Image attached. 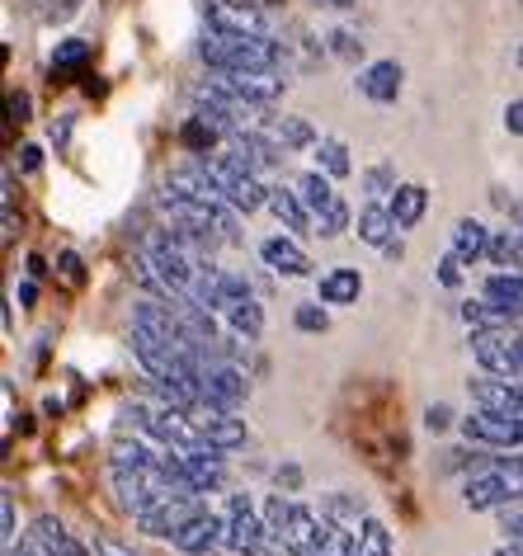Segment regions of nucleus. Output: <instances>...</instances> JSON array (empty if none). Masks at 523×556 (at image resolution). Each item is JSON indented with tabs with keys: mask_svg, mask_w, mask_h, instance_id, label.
<instances>
[{
	"mask_svg": "<svg viewBox=\"0 0 523 556\" xmlns=\"http://www.w3.org/2000/svg\"><path fill=\"white\" fill-rule=\"evenodd\" d=\"M424 203H430V193H424V185H401L392 193V213H396V227H416V222L424 217Z\"/></svg>",
	"mask_w": 523,
	"mask_h": 556,
	"instance_id": "nucleus-28",
	"label": "nucleus"
},
{
	"mask_svg": "<svg viewBox=\"0 0 523 556\" xmlns=\"http://www.w3.org/2000/svg\"><path fill=\"white\" fill-rule=\"evenodd\" d=\"M424 425H430L434 434H438V429H448V425H452V410L444 406V401H438V406H430V410H424Z\"/></svg>",
	"mask_w": 523,
	"mask_h": 556,
	"instance_id": "nucleus-41",
	"label": "nucleus"
},
{
	"mask_svg": "<svg viewBox=\"0 0 523 556\" xmlns=\"http://www.w3.org/2000/svg\"><path fill=\"white\" fill-rule=\"evenodd\" d=\"M222 533H227V523L217 519V514H213L208 505H203V509L194 514V519L175 528V538H170V542H175L180 552H189V556H203V552H213L217 542H222Z\"/></svg>",
	"mask_w": 523,
	"mask_h": 556,
	"instance_id": "nucleus-16",
	"label": "nucleus"
},
{
	"mask_svg": "<svg viewBox=\"0 0 523 556\" xmlns=\"http://www.w3.org/2000/svg\"><path fill=\"white\" fill-rule=\"evenodd\" d=\"M505 128L509 132H523V100H514V104L505 109Z\"/></svg>",
	"mask_w": 523,
	"mask_h": 556,
	"instance_id": "nucleus-46",
	"label": "nucleus"
},
{
	"mask_svg": "<svg viewBox=\"0 0 523 556\" xmlns=\"http://www.w3.org/2000/svg\"><path fill=\"white\" fill-rule=\"evenodd\" d=\"M180 477L189 491L203 495V491H222L227 471H222V457L217 453H180Z\"/></svg>",
	"mask_w": 523,
	"mask_h": 556,
	"instance_id": "nucleus-19",
	"label": "nucleus"
},
{
	"mask_svg": "<svg viewBox=\"0 0 523 556\" xmlns=\"http://www.w3.org/2000/svg\"><path fill=\"white\" fill-rule=\"evenodd\" d=\"M269 213L283 222L288 231H316V222H311V213H307V203L297 199V189H283V185H269Z\"/></svg>",
	"mask_w": 523,
	"mask_h": 556,
	"instance_id": "nucleus-21",
	"label": "nucleus"
},
{
	"mask_svg": "<svg viewBox=\"0 0 523 556\" xmlns=\"http://www.w3.org/2000/svg\"><path fill=\"white\" fill-rule=\"evenodd\" d=\"M199 509H203L199 495H161L151 509L137 514V528H142V533H151V538H175V528L189 523Z\"/></svg>",
	"mask_w": 523,
	"mask_h": 556,
	"instance_id": "nucleus-14",
	"label": "nucleus"
},
{
	"mask_svg": "<svg viewBox=\"0 0 523 556\" xmlns=\"http://www.w3.org/2000/svg\"><path fill=\"white\" fill-rule=\"evenodd\" d=\"M316 170H326L330 179H344L354 170V161H349V147L335 142V137H326V142H316Z\"/></svg>",
	"mask_w": 523,
	"mask_h": 556,
	"instance_id": "nucleus-29",
	"label": "nucleus"
},
{
	"mask_svg": "<svg viewBox=\"0 0 523 556\" xmlns=\"http://www.w3.org/2000/svg\"><path fill=\"white\" fill-rule=\"evenodd\" d=\"M486 260L500 264V269H523V231H500V236H490Z\"/></svg>",
	"mask_w": 523,
	"mask_h": 556,
	"instance_id": "nucleus-30",
	"label": "nucleus"
},
{
	"mask_svg": "<svg viewBox=\"0 0 523 556\" xmlns=\"http://www.w3.org/2000/svg\"><path fill=\"white\" fill-rule=\"evenodd\" d=\"M467 392H472V401L481 410H500V415H523V382L514 378H472L467 382Z\"/></svg>",
	"mask_w": 523,
	"mask_h": 556,
	"instance_id": "nucleus-15",
	"label": "nucleus"
},
{
	"mask_svg": "<svg viewBox=\"0 0 523 556\" xmlns=\"http://www.w3.org/2000/svg\"><path fill=\"white\" fill-rule=\"evenodd\" d=\"M283 76L279 72H213L199 86V94H213L222 104H237L245 114H259V109L279 104L283 100Z\"/></svg>",
	"mask_w": 523,
	"mask_h": 556,
	"instance_id": "nucleus-2",
	"label": "nucleus"
},
{
	"mask_svg": "<svg viewBox=\"0 0 523 556\" xmlns=\"http://www.w3.org/2000/svg\"><path fill=\"white\" fill-rule=\"evenodd\" d=\"M472 354L476 364L495 372V378L523 382V326H500V330H472Z\"/></svg>",
	"mask_w": 523,
	"mask_h": 556,
	"instance_id": "nucleus-6",
	"label": "nucleus"
},
{
	"mask_svg": "<svg viewBox=\"0 0 523 556\" xmlns=\"http://www.w3.org/2000/svg\"><path fill=\"white\" fill-rule=\"evenodd\" d=\"M180 137H184V147H189V151H199V156H208V151L217 147V137H222V132H217L208 118H199V114H194V118H189L184 128H180Z\"/></svg>",
	"mask_w": 523,
	"mask_h": 556,
	"instance_id": "nucleus-34",
	"label": "nucleus"
},
{
	"mask_svg": "<svg viewBox=\"0 0 523 556\" xmlns=\"http://www.w3.org/2000/svg\"><path fill=\"white\" fill-rule=\"evenodd\" d=\"M458 264H462L458 255H448L444 264H438V283H444V288H458V283H462V269H458Z\"/></svg>",
	"mask_w": 523,
	"mask_h": 556,
	"instance_id": "nucleus-40",
	"label": "nucleus"
},
{
	"mask_svg": "<svg viewBox=\"0 0 523 556\" xmlns=\"http://www.w3.org/2000/svg\"><path fill=\"white\" fill-rule=\"evenodd\" d=\"M199 387H203V401H217V406H227V410H237L241 401L251 396V378H245L231 358H203Z\"/></svg>",
	"mask_w": 523,
	"mask_h": 556,
	"instance_id": "nucleus-9",
	"label": "nucleus"
},
{
	"mask_svg": "<svg viewBox=\"0 0 523 556\" xmlns=\"http://www.w3.org/2000/svg\"><path fill=\"white\" fill-rule=\"evenodd\" d=\"M462 321L472 326V330H500V326H519L523 321V312L514 307H500V302H462Z\"/></svg>",
	"mask_w": 523,
	"mask_h": 556,
	"instance_id": "nucleus-23",
	"label": "nucleus"
},
{
	"mask_svg": "<svg viewBox=\"0 0 523 556\" xmlns=\"http://www.w3.org/2000/svg\"><path fill=\"white\" fill-rule=\"evenodd\" d=\"M297 199L307 203V213L316 222V236H326V241H335V236H344V227H349V203L335 193V185H330L326 170H307L297 175Z\"/></svg>",
	"mask_w": 523,
	"mask_h": 556,
	"instance_id": "nucleus-5",
	"label": "nucleus"
},
{
	"mask_svg": "<svg viewBox=\"0 0 523 556\" xmlns=\"http://www.w3.org/2000/svg\"><path fill=\"white\" fill-rule=\"evenodd\" d=\"M363 189L373 193V199H382V193H396L401 185H396V170H392V165H373V170L363 175Z\"/></svg>",
	"mask_w": 523,
	"mask_h": 556,
	"instance_id": "nucleus-36",
	"label": "nucleus"
},
{
	"mask_svg": "<svg viewBox=\"0 0 523 556\" xmlns=\"http://www.w3.org/2000/svg\"><path fill=\"white\" fill-rule=\"evenodd\" d=\"M359 90L368 94V100H378V104H392L396 94H401V66L396 62H373L359 76Z\"/></svg>",
	"mask_w": 523,
	"mask_h": 556,
	"instance_id": "nucleus-22",
	"label": "nucleus"
},
{
	"mask_svg": "<svg viewBox=\"0 0 523 556\" xmlns=\"http://www.w3.org/2000/svg\"><path fill=\"white\" fill-rule=\"evenodd\" d=\"M34 542L43 547V556H90L86 542H76L72 528H66L62 519H52V514H43V519L34 523Z\"/></svg>",
	"mask_w": 523,
	"mask_h": 556,
	"instance_id": "nucleus-20",
	"label": "nucleus"
},
{
	"mask_svg": "<svg viewBox=\"0 0 523 556\" xmlns=\"http://www.w3.org/2000/svg\"><path fill=\"white\" fill-rule=\"evenodd\" d=\"M523 500V471L514 467V457L505 463H486L481 471L462 481V505L467 509H500V505H514Z\"/></svg>",
	"mask_w": 523,
	"mask_h": 556,
	"instance_id": "nucleus-4",
	"label": "nucleus"
},
{
	"mask_svg": "<svg viewBox=\"0 0 523 556\" xmlns=\"http://www.w3.org/2000/svg\"><path fill=\"white\" fill-rule=\"evenodd\" d=\"M259 132L269 137L273 147L283 151H307V147H316V128L307 118H297V114H269V118H259Z\"/></svg>",
	"mask_w": 523,
	"mask_h": 556,
	"instance_id": "nucleus-17",
	"label": "nucleus"
},
{
	"mask_svg": "<svg viewBox=\"0 0 523 556\" xmlns=\"http://www.w3.org/2000/svg\"><path fill=\"white\" fill-rule=\"evenodd\" d=\"M359 293H363L359 269H330L321 278V302H330V307H349V302H359Z\"/></svg>",
	"mask_w": 523,
	"mask_h": 556,
	"instance_id": "nucleus-26",
	"label": "nucleus"
},
{
	"mask_svg": "<svg viewBox=\"0 0 523 556\" xmlns=\"http://www.w3.org/2000/svg\"><path fill=\"white\" fill-rule=\"evenodd\" d=\"M222 316L245 344H255L259 336H265V307L255 302L251 283H245L241 274H222Z\"/></svg>",
	"mask_w": 523,
	"mask_h": 556,
	"instance_id": "nucleus-7",
	"label": "nucleus"
},
{
	"mask_svg": "<svg viewBox=\"0 0 523 556\" xmlns=\"http://www.w3.org/2000/svg\"><path fill=\"white\" fill-rule=\"evenodd\" d=\"M326 38H330V52H335V58H349V62L363 58V38L354 34V29H335V34H326Z\"/></svg>",
	"mask_w": 523,
	"mask_h": 556,
	"instance_id": "nucleus-35",
	"label": "nucleus"
},
{
	"mask_svg": "<svg viewBox=\"0 0 523 556\" xmlns=\"http://www.w3.org/2000/svg\"><path fill=\"white\" fill-rule=\"evenodd\" d=\"M500 538L505 542H523V514H505V519H500Z\"/></svg>",
	"mask_w": 523,
	"mask_h": 556,
	"instance_id": "nucleus-42",
	"label": "nucleus"
},
{
	"mask_svg": "<svg viewBox=\"0 0 523 556\" xmlns=\"http://www.w3.org/2000/svg\"><path fill=\"white\" fill-rule=\"evenodd\" d=\"M359 236L368 245H387L396 241V213H392V203H368L363 213H359Z\"/></svg>",
	"mask_w": 523,
	"mask_h": 556,
	"instance_id": "nucleus-24",
	"label": "nucleus"
},
{
	"mask_svg": "<svg viewBox=\"0 0 523 556\" xmlns=\"http://www.w3.org/2000/svg\"><path fill=\"white\" fill-rule=\"evenodd\" d=\"M326 326H330V321H326V312L316 307V302H302V307H297V330H311V336H321Z\"/></svg>",
	"mask_w": 523,
	"mask_h": 556,
	"instance_id": "nucleus-37",
	"label": "nucleus"
},
{
	"mask_svg": "<svg viewBox=\"0 0 523 556\" xmlns=\"http://www.w3.org/2000/svg\"><path fill=\"white\" fill-rule=\"evenodd\" d=\"M382 250H387V260H401V255H406V245H401V241H387Z\"/></svg>",
	"mask_w": 523,
	"mask_h": 556,
	"instance_id": "nucleus-50",
	"label": "nucleus"
},
{
	"mask_svg": "<svg viewBox=\"0 0 523 556\" xmlns=\"http://www.w3.org/2000/svg\"><path fill=\"white\" fill-rule=\"evenodd\" d=\"M199 58L213 72H279L288 62L283 43L273 34H227V29H208L199 38Z\"/></svg>",
	"mask_w": 523,
	"mask_h": 556,
	"instance_id": "nucleus-1",
	"label": "nucleus"
},
{
	"mask_svg": "<svg viewBox=\"0 0 523 556\" xmlns=\"http://www.w3.org/2000/svg\"><path fill=\"white\" fill-rule=\"evenodd\" d=\"M321 5H330V10H354L359 0H321Z\"/></svg>",
	"mask_w": 523,
	"mask_h": 556,
	"instance_id": "nucleus-51",
	"label": "nucleus"
},
{
	"mask_svg": "<svg viewBox=\"0 0 523 556\" xmlns=\"http://www.w3.org/2000/svg\"><path fill=\"white\" fill-rule=\"evenodd\" d=\"M86 62H90L86 38H66V43H58V52H52V76H76Z\"/></svg>",
	"mask_w": 523,
	"mask_h": 556,
	"instance_id": "nucleus-32",
	"label": "nucleus"
},
{
	"mask_svg": "<svg viewBox=\"0 0 523 556\" xmlns=\"http://www.w3.org/2000/svg\"><path fill=\"white\" fill-rule=\"evenodd\" d=\"M273 481H279V491H283V485H288V491H297V485H302V471H297L293 463H288V467L273 471Z\"/></svg>",
	"mask_w": 523,
	"mask_h": 556,
	"instance_id": "nucleus-45",
	"label": "nucleus"
},
{
	"mask_svg": "<svg viewBox=\"0 0 523 556\" xmlns=\"http://www.w3.org/2000/svg\"><path fill=\"white\" fill-rule=\"evenodd\" d=\"M462 434L472 443H490V448H523V415L476 410L462 420Z\"/></svg>",
	"mask_w": 523,
	"mask_h": 556,
	"instance_id": "nucleus-12",
	"label": "nucleus"
},
{
	"mask_svg": "<svg viewBox=\"0 0 523 556\" xmlns=\"http://www.w3.org/2000/svg\"><path fill=\"white\" fill-rule=\"evenodd\" d=\"M100 556H132V552L123 547L118 538H100Z\"/></svg>",
	"mask_w": 523,
	"mask_h": 556,
	"instance_id": "nucleus-47",
	"label": "nucleus"
},
{
	"mask_svg": "<svg viewBox=\"0 0 523 556\" xmlns=\"http://www.w3.org/2000/svg\"><path fill=\"white\" fill-rule=\"evenodd\" d=\"M34 298H38V288L24 283V288H20V302H24V307H34Z\"/></svg>",
	"mask_w": 523,
	"mask_h": 556,
	"instance_id": "nucleus-49",
	"label": "nucleus"
},
{
	"mask_svg": "<svg viewBox=\"0 0 523 556\" xmlns=\"http://www.w3.org/2000/svg\"><path fill=\"white\" fill-rule=\"evenodd\" d=\"M24 151V156H20V170L24 175H38V165H43V151H38V147H20Z\"/></svg>",
	"mask_w": 523,
	"mask_h": 556,
	"instance_id": "nucleus-44",
	"label": "nucleus"
},
{
	"mask_svg": "<svg viewBox=\"0 0 523 556\" xmlns=\"http://www.w3.org/2000/svg\"><path fill=\"white\" fill-rule=\"evenodd\" d=\"M265 528H269V542H273V547H283V542H288V528H293V505H288L283 495H269V500H265Z\"/></svg>",
	"mask_w": 523,
	"mask_h": 556,
	"instance_id": "nucleus-33",
	"label": "nucleus"
},
{
	"mask_svg": "<svg viewBox=\"0 0 523 556\" xmlns=\"http://www.w3.org/2000/svg\"><path fill=\"white\" fill-rule=\"evenodd\" d=\"M519 66H523V48H519Z\"/></svg>",
	"mask_w": 523,
	"mask_h": 556,
	"instance_id": "nucleus-52",
	"label": "nucleus"
},
{
	"mask_svg": "<svg viewBox=\"0 0 523 556\" xmlns=\"http://www.w3.org/2000/svg\"><path fill=\"white\" fill-rule=\"evenodd\" d=\"M24 118H29V94L10 90V123H24Z\"/></svg>",
	"mask_w": 523,
	"mask_h": 556,
	"instance_id": "nucleus-43",
	"label": "nucleus"
},
{
	"mask_svg": "<svg viewBox=\"0 0 523 556\" xmlns=\"http://www.w3.org/2000/svg\"><path fill=\"white\" fill-rule=\"evenodd\" d=\"M486 298L500 302V307L523 312V269H500L486 278Z\"/></svg>",
	"mask_w": 523,
	"mask_h": 556,
	"instance_id": "nucleus-27",
	"label": "nucleus"
},
{
	"mask_svg": "<svg viewBox=\"0 0 523 556\" xmlns=\"http://www.w3.org/2000/svg\"><path fill=\"white\" fill-rule=\"evenodd\" d=\"M490 250V231L481 227L476 217H462L458 227H452V255H458L462 264H472V260H481Z\"/></svg>",
	"mask_w": 523,
	"mask_h": 556,
	"instance_id": "nucleus-25",
	"label": "nucleus"
},
{
	"mask_svg": "<svg viewBox=\"0 0 523 556\" xmlns=\"http://www.w3.org/2000/svg\"><path fill=\"white\" fill-rule=\"evenodd\" d=\"M203 15H208V29L269 34V20H265V10H259V0H203Z\"/></svg>",
	"mask_w": 523,
	"mask_h": 556,
	"instance_id": "nucleus-13",
	"label": "nucleus"
},
{
	"mask_svg": "<svg viewBox=\"0 0 523 556\" xmlns=\"http://www.w3.org/2000/svg\"><path fill=\"white\" fill-rule=\"evenodd\" d=\"M203 170L217 185V193L237 207V213H255V207H269V185L259 179L251 165H241L231 151H208L203 156Z\"/></svg>",
	"mask_w": 523,
	"mask_h": 556,
	"instance_id": "nucleus-3",
	"label": "nucleus"
},
{
	"mask_svg": "<svg viewBox=\"0 0 523 556\" xmlns=\"http://www.w3.org/2000/svg\"><path fill=\"white\" fill-rule=\"evenodd\" d=\"M189 415H194V425L203 429V439H208L217 453H231V448H245V443H251V429H245L227 406H217V401H199Z\"/></svg>",
	"mask_w": 523,
	"mask_h": 556,
	"instance_id": "nucleus-10",
	"label": "nucleus"
},
{
	"mask_svg": "<svg viewBox=\"0 0 523 556\" xmlns=\"http://www.w3.org/2000/svg\"><path fill=\"white\" fill-rule=\"evenodd\" d=\"M490 556H523V542H505V547L490 552Z\"/></svg>",
	"mask_w": 523,
	"mask_h": 556,
	"instance_id": "nucleus-48",
	"label": "nucleus"
},
{
	"mask_svg": "<svg viewBox=\"0 0 523 556\" xmlns=\"http://www.w3.org/2000/svg\"><path fill=\"white\" fill-rule=\"evenodd\" d=\"M259 260H265L273 274H288V278H307L311 274L307 250H302L293 236H269V241L259 245Z\"/></svg>",
	"mask_w": 523,
	"mask_h": 556,
	"instance_id": "nucleus-18",
	"label": "nucleus"
},
{
	"mask_svg": "<svg viewBox=\"0 0 523 556\" xmlns=\"http://www.w3.org/2000/svg\"><path fill=\"white\" fill-rule=\"evenodd\" d=\"M0 542L5 547H15V500H0Z\"/></svg>",
	"mask_w": 523,
	"mask_h": 556,
	"instance_id": "nucleus-38",
	"label": "nucleus"
},
{
	"mask_svg": "<svg viewBox=\"0 0 523 556\" xmlns=\"http://www.w3.org/2000/svg\"><path fill=\"white\" fill-rule=\"evenodd\" d=\"M222 542H227V552H237V556H259L269 547V528H265V519H259L255 505L245 495H231Z\"/></svg>",
	"mask_w": 523,
	"mask_h": 556,
	"instance_id": "nucleus-8",
	"label": "nucleus"
},
{
	"mask_svg": "<svg viewBox=\"0 0 523 556\" xmlns=\"http://www.w3.org/2000/svg\"><path fill=\"white\" fill-rule=\"evenodd\" d=\"M354 556H392V533L382 519H363L359 523V542H354Z\"/></svg>",
	"mask_w": 523,
	"mask_h": 556,
	"instance_id": "nucleus-31",
	"label": "nucleus"
},
{
	"mask_svg": "<svg viewBox=\"0 0 523 556\" xmlns=\"http://www.w3.org/2000/svg\"><path fill=\"white\" fill-rule=\"evenodd\" d=\"M330 533H335V519H330V514H316L307 505H293V528H288L283 552L288 556H326Z\"/></svg>",
	"mask_w": 523,
	"mask_h": 556,
	"instance_id": "nucleus-11",
	"label": "nucleus"
},
{
	"mask_svg": "<svg viewBox=\"0 0 523 556\" xmlns=\"http://www.w3.org/2000/svg\"><path fill=\"white\" fill-rule=\"evenodd\" d=\"M58 269H62L66 283H80V278H86V269H80V255H76V250H66V255L58 260Z\"/></svg>",
	"mask_w": 523,
	"mask_h": 556,
	"instance_id": "nucleus-39",
	"label": "nucleus"
}]
</instances>
